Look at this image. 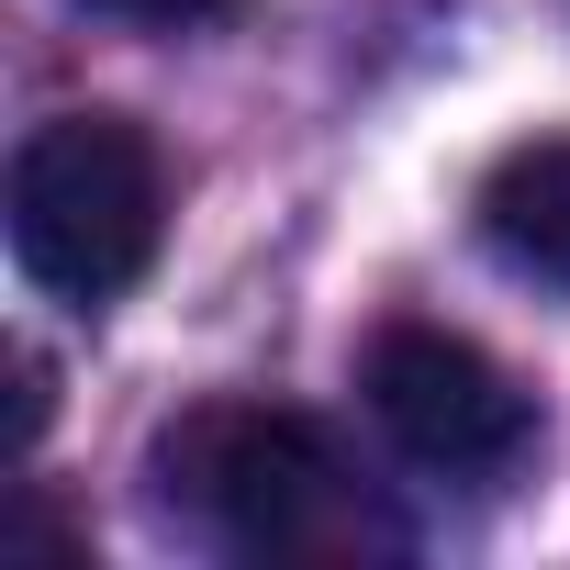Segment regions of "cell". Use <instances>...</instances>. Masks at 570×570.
<instances>
[{
    "label": "cell",
    "instance_id": "obj_3",
    "mask_svg": "<svg viewBox=\"0 0 570 570\" xmlns=\"http://www.w3.org/2000/svg\"><path fill=\"white\" fill-rule=\"evenodd\" d=\"M358 392H370V425L436 481H492L537 448V403L514 392V370L448 325H381L358 358Z\"/></svg>",
    "mask_w": 570,
    "mask_h": 570
},
{
    "label": "cell",
    "instance_id": "obj_4",
    "mask_svg": "<svg viewBox=\"0 0 570 570\" xmlns=\"http://www.w3.org/2000/svg\"><path fill=\"white\" fill-rule=\"evenodd\" d=\"M481 235L514 279H537V292L570 303V135H525L492 157L481 179Z\"/></svg>",
    "mask_w": 570,
    "mask_h": 570
},
{
    "label": "cell",
    "instance_id": "obj_2",
    "mask_svg": "<svg viewBox=\"0 0 570 570\" xmlns=\"http://www.w3.org/2000/svg\"><path fill=\"white\" fill-rule=\"evenodd\" d=\"M157 213H168V179H157L146 124H124V112H57L12 157V257L35 292H57L79 314L124 303L146 279Z\"/></svg>",
    "mask_w": 570,
    "mask_h": 570
},
{
    "label": "cell",
    "instance_id": "obj_1",
    "mask_svg": "<svg viewBox=\"0 0 570 570\" xmlns=\"http://www.w3.org/2000/svg\"><path fill=\"white\" fill-rule=\"evenodd\" d=\"M157 514L235 548V559H358V548H403V525L358 492V470L336 459V436L292 403H246L213 392L190 414L157 425L146 448Z\"/></svg>",
    "mask_w": 570,
    "mask_h": 570
},
{
    "label": "cell",
    "instance_id": "obj_5",
    "mask_svg": "<svg viewBox=\"0 0 570 570\" xmlns=\"http://www.w3.org/2000/svg\"><path fill=\"white\" fill-rule=\"evenodd\" d=\"M101 23H135V35H190V23H224L235 0H79Z\"/></svg>",
    "mask_w": 570,
    "mask_h": 570
}]
</instances>
